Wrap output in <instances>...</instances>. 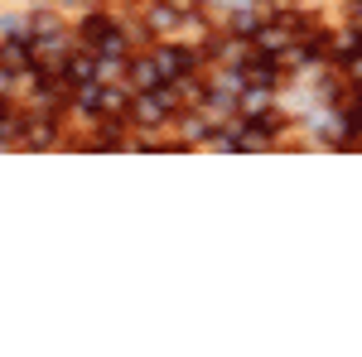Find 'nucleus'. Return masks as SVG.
<instances>
[{"instance_id":"nucleus-3","label":"nucleus","mask_w":362,"mask_h":357,"mask_svg":"<svg viewBox=\"0 0 362 357\" xmlns=\"http://www.w3.org/2000/svg\"><path fill=\"white\" fill-rule=\"evenodd\" d=\"M63 78L73 87H87V83H97V58H87V54H73L68 63H63Z\"/></svg>"},{"instance_id":"nucleus-2","label":"nucleus","mask_w":362,"mask_h":357,"mask_svg":"<svg viewBox=\"0 0 362 357\" xmlns=\"http://www.w3.org/2000/svg\"><path fill=\"white\" fill-rule=\"evenodd\" d=\"M160 68H165V83H179L194 73V54L189 49H160Z\"/></svg>"},{"instance_id":"nucleus-1","label":"nucleus","mask_w":362,"mask_h":357,"mask_svg":"<svg viewBox=\"0 0 362 357\" xmlns=\"http://www.w3.org/2000/svg\"><path fill=\"white\" fill-rule=\"evenodd\" d=\"M165 83V68H160V58H136L131 63V87L136 92H150V87Z\"/></svg>"}]
</instances>
